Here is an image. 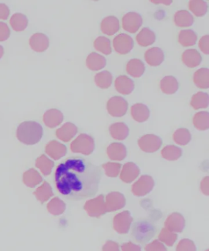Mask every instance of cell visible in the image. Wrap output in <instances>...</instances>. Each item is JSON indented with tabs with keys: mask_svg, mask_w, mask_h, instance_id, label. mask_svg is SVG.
Masks as SVG:
<instances>
[{
	"mask_svg": "<svg viewBox=\"0 0 209 251\" xmlns=\"http://www.w3.org/2000/svg\"><path fill=\"white\" fill-rule=\"evenodd\" d=\"M156 233V228L148 221H137L132 226V236L140 243L149 242Z\"/></svg>",
	"mask_w": 209,
	"mask_h": 251,
	"instance_id": "3",
	"label": "cell"
},
{
	"mask_svg": "<svg viewBox=\"0 0 209 251\" xmlns=\"http://www.w3.org/2000/svg\"><path fill=\"white\" fill-rule=\"evenodd\" d=\"M142 22L141 15L136 12H130L123 17L122 27L124 30L130 33H135L142 26Z\"/></svg>",
	"mask_w": 209,
	"mask_h": 251,
	"instance_id": "6",
	"label": "cell"
},
{
	"mask_svg": "<svg viewBox=\"0 0 209 251\" xmlns=\"http://www.w3.org/2000/svg\"><path fill=\"white\" fill-rule=\"evenodd\" d=\"M197 39V34L192 29H183L179 34V43L183 47L195 45Z\"/></svg>",
	"mask_w": 209,
	"mask_h": 251,
	"instance_id": "21",
	"label": "cell"
},
{
	"mask_svg": "<svg viewBox=\"0 0 209 251\" xmlns=\"http://www.w3.org/2000/svg\"><path fill=\"white\" fill-rule=\"evenodd\" d=\"M11 34L9 26L4 22H0V42H3L8 39Z\"/></svg>",
	"mask_w": 209,
	"mask_h": 251,
	"instance_id": "33",
	"label": "cell"
},
{
	"mask_svg": "<svg viewBox=\"0 0 209 251\" xmlns=\"http://www.w3.org/2000/svg\"><path fill=\"white\" fill-rule=\"evenodd\" d=\"M10 24L14 31H23L28 26V20L24 14L16 13L12 15L10 19Z\"/></svg>",
	"mask_w": 209,
	"mask_h": 251,
	"instance_id": "23",
	"label": "cell"
},
{
	"mask_svg": "<svg viewBox=\"0 0 209 251\" xmlns=\"http://www.w3.org/2000/svg\"><path fill=\"white\" fill-rule=\"evenodd\" d=\"M10 10L7 5L0 3V20H7L9 16Z\"/></svg>",
	"mask_w": 209,
	"mask_h": 251,
	"instance_id": "36",
	"label": "cell"
},
{
	"mask_svg": "<svg viewBox=\"0 0 209 251\" xmlns=\"http://www.w3.org/2000/svg\"><path fill=\"white\" fill-rule=\"evenodd\" d=\"M4 55V49L1 46H0V59Z\"/></svg>",
	"mask_w": 209,
	"mask_h": 251,
	"instance_id": "40",
	"label": "cell"
},
{
	"mask_svg": "<svg viewBox=\"0 0 209 251\" xmlns=\"http://www.w3.org/2000/svg\"><path fill=\"white\" fill-rule=\"evenodd\" d=\"M119 19L115 16H107L101 23V29L103 33L107 36H112L119 31Z\"/></svg>",
	"mask_w": 209,
	"mask_h": 251,
	"instance_id": "11",
	"label": "cell"
},
{
	"mask_svg": "<svg viewBox=\"0 0 209 251\" xmlns=\"http://www.w3.org/2000/svg\"><path fill=\"white\" fill-rule=\"evenodd\" d=\"M94 48L105 55L112 53L111 44L109 39L105 36H99L94 41Z\"/></svg>",
	"mask_w": 209,
	"mask_h": 251,
	"instance_id": "25",
	"label": "cell"
},
{
	"mask_svg": "<svg viewBox=\"0 0 209 251\" xmlns=\"http://www.w3.org/2000/svg\"><path fill=\"white\" fill-rule=\"evenodd\" d=\"M95 82L102 89H107L112 83V75L108 71H102L95 76Z\"/></svg>",
	"mask_w": 209,
	"mask_h": 251,
	"instance_id": "24",
	"label": "cell"
},
{
	"mask_svg": "<svg viewBox=\"0 0 209 251\" xmlns=\"http://www.w3.org/2000/svg\"><path fill=\"white\" fill-rule=\"evenodd\" d=\"M122 251H141V248L132 243H125L122 246Z\"/></svg>",
	"mask_w": 209,
	"mask_h": 251,
	"instance_id": "38",
	"label": "cell"
},
{
	"mask_svg": "<svg viewBox=\"0 0 209 251\" xmlns=\"http://www.w3.org/2000/svg\"><path fill=\"white\" fill-rule=\"evenodd\" d=\"M174 23L179 27H188L192 25L194 18L190 12L186 10H180L174 14Z\"/></svg>",
	"mask_w": 209,
	"mask_h": 251,
	"instance_id": "19",
	"label": "cell"
},
{
	"mask_svg": "<svg viewBox=\"0 0 209 251\" xmlns=\"http://www.w3.org/2000/svg\"><path fill=\"white\" fill-rule=\"evenodd\" d=\"M156 33L147 27L142 28L136 36L137 43L142 47L151 46L156 42Z\"/></svg>",
	"mask_w": 209,
	"mask_h": 251,
	"instance_id": "17",
	"label": "cell"
},
{
	"mask_svg": "<svg viewBox=\"0 0 209 251\" xmlns=\"http://www.w3.org/2000/svg\"><path fill=\"white\" fill-rule=\"evenodd\" d=\"M115 51L120 55H126L132 50L134 46L133 39L129 34L120 33L113 41Z\"/></svg>",
	"mask_w": 209,
	"mask_h": 251,
	"instance_id": "5",
	"label": "cell"
},
{
	"mask_svg": "<svg viewBox=\"0 0 209 251\" xmlns=\"http://www.w3.org/2000/svg\"></svg>",
	"mask_w": 209,
	"mask_h": 251,
	"instance_id": "41",
	"label": "cell"
},
{
	"mask_svg": "<svg viewBox=\"0 0 209 251\" xmlns=\"http://www.w3.org/2000/svg\"><path fill=\"white\" fill-rule=\"evenodd\" d=\"M16 134L20 142L27 145H33L38 144L43 137V128L38 122H24L17 127Z\"/></svg>",
	"mask_w": 209,
	"mask_h": 251,
	"instance_id": "2",
	"label": "cell"
},
{
	"mask_svg": "<svg viewBox=\"0 0 209 251\" xmlns=\"http://www.w3.org/2000/svg\"><path fill=\"white\" fill-rule=\"evenodd\" d=\"M177 251H196L195 244L188 239L182 240L177 247Z\"/></svg>",
	"mask_w": 209,
	"mask_h": 251,
	"instance_id": "31",
	"label": "cell"
},
{
	"mask_svg": "<svg viewBox=\"0 0 209 251\" xmlns=\"http://www.w3.org/2000/svg\"><path fill=\"white\" fill-rule=\"evenodd\" d=\"M193 125L198 130L208 129L209 127V112L203 111L196 113L193 118Z\"/></svg>",
	"mask_w": 209,
	"mask_h": 251,
	"instance_id": "28",
	"label": "cell"
},
{
	"mask_svg": "<svg viewBox=\"0 0 209 251\" xmlns=\"http://www.w3.org/2000/svg\"><path fill=\"white\" fill-rule=\"evenodd\" d=\"M193 81L196 87L201 89H208L209 88V70L208 68H202L196 71L193 75Z\"/></svg>",
	"mask_w": 209,
	"mask_h": 251,
	"instance_id": "18",
	"label": "cell"
},
{
	"mask_svg": "<svg viewBox=\"0 0 209 251\" xmlns=\"http://www.w3.org/2000/svg\"><path fill=\"white\" fill-rule=\"evenodd\" d=\"M86 65L91 71H99L106 65V59L99 53L92 52L86 59Z\"/></svg>",
	"mask_w": 209,
	"mask_h": 251,
	"instance_id": "12",
	"label": "cell"
},
{
	"mask_svg": "<svg viewBox=\"0 0 209 251\" xmlns=\"http://www.w3.org/2000/svg\"><path fill=\"white\" fill-rule=\"evenodd\" d=\"M189 9L196 17H203L207 13L208 5L207 2L201 0H194L189 2Z\"/></svg>",
	"mask_w": 209,
	"mask_h": 251,
	"instance_id": "27",
	"label": "cell"
},
{
	"mask_svg": "<svg viewBox=\"0 0 209 251\" xmlns=\"http://www.w3.org/2000/svg\"><path fill=\"white\" fill-rule=\"evenodd\" d=\"M131 114L135 121L139 123L146 122L150 117V110L147 105L137 103L131 107Z\"/></svg>",
	"mask_w": 209,
	"mask_h": 251,
	"instance_id": "13",
	"label": "cell"
},
{
	"mask_svg": "<svg viewBox=\"0 0 209 251\" xmlns=\"http://www.w3.org/2000/svg\"><path fill=\"white\" fill-rule=\"evenodd\" d=\"M209 104V97L207 93L198 92L191 98L190 104L195 110L206 109Z\"/></svg>",
	"mask_w": 209,
	"mask_h": 251,
	"instance_id": "22",
	"label": "cell"
},
{
	"mask_svg": "<svg viewBox=\"0 0 209 251\" xmlns=\"http://www.w3.org/2000/svg\"><path fill=\"white\" fill-rule=\"evenodd\" d=\"M110 135L115 139L124 140L129 134V129L124 123H116L110 126Z\"/></svg>",
	"mask_w": 209,
	"mask_h": 251,
	"instance_id": "20",
	"label": "cell"
},
{
	"mask_svg": "<svg viewBox=\"0 0 209 251\" xmlns=\"http://www.w3.org/2000/svg\"><path fill=\"white\" fill-rule=\"evenodd\" d=\"M152 2L155 4H163L166 5V6H168V5H170L173 1H151Z\"/></svg>",
	"mask_w": 209,
	"mask_h": 251,
	"instance_id": "39",
	"label": "cell"
},
{
	"mask_svg": "<svg viewBox=\"0 0 209 251\" xmlns=\"http://www.w3.org/2000/svg\"><path fill=\"white\" fill-rule=\"evenodd\" d=\"M102 175L100 167L88 160L71 157L56 167V188L68 200H84L97 194Z\"/></svg>",
	"mask_w": 209,
	"mask_h": 251,
	"instance_id": "1",
	"label": "cell"
},
{
	"mask_svg": "<svg viewBox=\"0 0 209 251\" xmlns=\"http://www.w3.org/2000/svg\"><path fill=\"white\" fill-rule=\"evenodd\" d=\"M145 60L151 66H158L164 60L163 51L159 48H152L148 49L145 53Z\"/></svg>",
	"mask_w": 209,
	"mask_h": 251,
	"instance_id": "9",
	"label": "cell"
},
{
	"mask_svg": "<svg viewBox=\"0 0 209 251\" xmlns=\"http://www.w3.org/2000/svg\"><path fill=\"white\" fill-rule=\"evenodd\" d=\"M126 70L127 73L132 77L139 78L144 75L146 67L141 60L133 58L128 62Z\"/></svg>",
	"mask_w": 209,
	"mask_h": 251,
	"instance_id": "15",
	"label": "cell"
},
{
	"mask_svg": "<svg viewBox=\"0 0 209 251\" xmlns=\"http://www.w3.org/2000/svg\"><path fill=\"white\" fill-rule=\"evenodd\" d=\"M182 60L187 67L194 68L200 65L202 61V56L196 49H187L183 53Z\"/></svg>",
	"mask_w": 209,
	"mask_h": 251,
	"instance_id": "10",
	"label": "cell"
},
{
	"mask_svg": "<svg viewBox=\"0 0 209 251\" xmlns=\"http://www.w3.org/2000/svg\"><path fill=\"white\" fill-rule=\"evenodd\" d=\"M129 103L121 97L110 98L107 102V110L112 117H122L127 114Z\"/></svg>",
	"mask_w": 209,
	"mask_h": 251,
	"instance_id": "4",
	"label": "cell"
},
{
	"mask_svg": "<svg viewBox=\"0 0 209 251\" xmlns=\"http://www.w3.org/2000/svg\"><path fill=\"white\" fill-rule=\"evenodd\" d=\"M159 240L162 242L165 243L168 247H173L174 243H175L178 236L173 233H162L159 235Z\"/></svg>",
	"mask_w": 209,
	"mask_h": 251,
	"instance_id": "32",
	"label": "cell"
},
{
	"mask_svg": "<svg viewBox=\"0 0 209 251\" xmlns=\"http://www.w3.org/2000/svg\"><path fill=\"white\" fill-rule=\"evenodd\" d=\"M77 127L75 125L67 123L61 128L60 130H58V132L61 133L67 137H73L77 132Z\"/></svg>",
	"mask_w": 209,
	"mask_h": 251,
	"instance_id": "30",
	"label": "cell"
},
{
	"mask_svg": "<svg viewBox=\"0 0 209 251\" xmlns=\"http://www.w3.org/2000/svg\"><path fill=\"white\" fill-rule=\"evenodd\" d=\"M29 44L32 50L36 52H43L49 48V39L46 34L36 33L29 38Z\"/></svg>",
	"mask_w": 209,
	"mask_h": 251,
	"instance_id": "7",
	"label": "cell"
},
{
	"mask_svg": "<svg viewBox=\"0 0 209 251\" xmlns=\"http://www.w3.org/2000/svg\"><path fill=\"white\" fill-rule=\"evenodd\" d=\"M199 48L206 55L209 54V36L205 35L202 37L199 41Z\"/></svg>",
	"mask_w": 209,
	"mask_h": 251,
	"instance_id": "35",
	"label": "cell"
},
{
	"mask_svg": "<svg viewBox=\"0 0 209 251\" xmlns=\"http://www.w3.org/2000/svg\"><path fill=\"white\" fill-rule=\"evenodd\" d=\"M174 141L177 144L180 145H186L191 140V134L188 129L185 128L179 129L174 132Z\"/></svg>",
	"mask_w": 209,
	"mask_h": 251,
	"instance_id": "29",
	"label": "cell"
},
{
	"mask_svg": "<svg viewBox=\"0 0 209 251\" xmlns=\"http://www.w3.org/2000/svg\"><path fill=\"white\" fill-rule=\"evenodd\" d=\"M179 82L174 76L168 75L162 78L160 82V88L164 94L171 95L178 92Z\"/></svg>",
	"mask_w": 209,
	"mask_h": 251,
	"instance_id": "16",
	"label": "cell"
},
{
	"mask_svg": "<svg viewBox=\"0 0 209 251\" xmlns=\"http://www.w3.org/2000/svg\"><path fill=\"white\" fill-rule=\"evenodd\" d=\"M146 251H168L164 246L158 240L154 241L145 248Z\"/></svg>",
	"mask_w": 209,
	"mask_h": 251,
	"instance_id": "34",
	"label": "cell"
},
{
	"mask_svg": "<svg viewBox=\"0 0 209 251\" xmlns=\"http://www.w3.org/2000/svg\"><path fill=\"white\" fill-rule=\"evenodd\" d=\"M115 88L120 94L129 95L133 92L134 83L128 76L120 75L115 80Z\"/></svg>",
	"mask_w": 209,
	"mask_h": 251,
	"instance_id": "8",
	"label": "cell"
},
{
	"mask_svg": "<svg viewBox=\"0 0 209 251\" xmlns=\"http://www.w3.org/2000/svg\"><path fill=\"white\" fill-rule=\"evenodd\" d=\"M103 251H120L119 245L114 242H107L103 248Z\"/></svg>",
	"mask_w": 209,
	"mask_h": 251,
	"instance_id": "37",
	"label": "cell"
},
{
	"mask_svg": "<svg viewBox=\"0 0 209 251\" xmlns=\"http://www.w3.org/2000/svg\"><path fill=\"white\" fill-rule=\"evenodd\" d=\"M139 145L140 147H143L146 145L145 149H148L150 145L152 146L154 150H157L161 147L162 140L160 138L153 134H147L144 135L139 140Z\"/></svg>",
	"mask_w": 209,
	"mask_h": 251,
	"instance_id": "26",
	"label": "cell"
},
{
	"mask_svg": "<svg viewBox=\"0 0 209 251\" xmlns=\"http://www.w3.org/2000/svg\"><path fill=\"white\" fill-rule=\"evenodd\" d=\"M43 120L44 124L48 126L54 127L63 122V115L59 110L49 109L44 113Z\"/></svg>",
	"mask_w": 209,
	"mask_h": 251,
	"instance_id": "14",
	"label": "cell"
}]
</instances>
